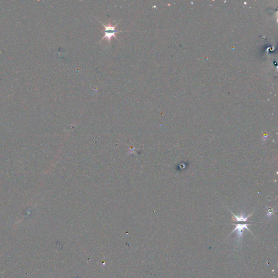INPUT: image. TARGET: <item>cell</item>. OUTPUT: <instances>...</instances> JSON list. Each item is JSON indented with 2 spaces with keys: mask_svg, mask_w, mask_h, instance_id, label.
Instances as JSON below:
<instances>
[{
  "mask_svg": "<svg viewBox=\"0 0 278 278\" xmlns=\"http://www.w3.org/2000/svg\"><path fill=\"white\" fill-rule=\"evenodd\" d=\"M249 225V223H245V224H239V223H238V224L236 225L235 229L232 231V233H231V234H232L234 231H237V236H238V243L240 242V241H242L243 231H244L245 229H247V230H248L249 231L251 232V231L249 230V229L248 228Z\"/></svg>",
  "mask_w": 278,
  "mask_h": 278,
  "instance_id": "2",
  "label": "cell"
},
{
  "mask_svg": "<svg viewBox=\"0 0 278 278\" xmlns=\"http://www.w3.org/2000/svg\"><path fill=\"white\" fill-rule=\"evenodd\" d=\"M231 213L233 214V216L234 217L236 218V220L237 222H246L248 221V218L249 217L251 216V215H252V214H250L248 216H245V215H244V212H242L241 213V215L239 216H236L235 214H233V212L231 211H230Z\"/></svg>",
  "mask_w": 278,
  "mask_h": 278,
  "instance_id": "3",
  "label": "cell"
},
{
  "mask_svg": "<svg viewBox=\"0 0 278 278\" xmlns=\"http://www.w3.org/2000/svg\"><path fill=\"white\" fill-rule=\"evenodd\" d=\"M101 24H102V25L104 26V28H105V30H104V33H105V34H104V36L103 37H102L101 39V40L100 41H102V40H104L105 38L107 39V40L108 41V42L110 43V41H111V39L112 37H115L117 40L120 41V40L118 39V37H116V33L118 32H126V31H118V30H116V27H117L118 24L119 23H118L116 24H115L114 26H112L111 23L109 22V24L107 26H105L104 25L102 22L100 21Z\"/></svg>",
  "mask_w": 278,
  "mask_h": 278,
  "instance_id": "1",
  "label": "cell"
}]
</instances>
